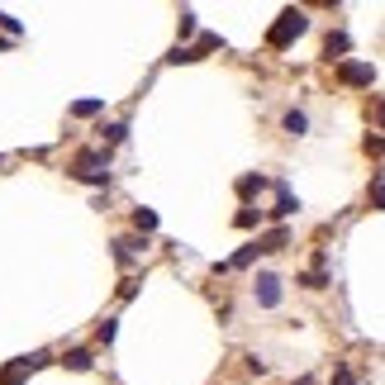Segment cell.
Returning <instances> with one entry per match:
<instances>
[{
	"mask_svg": "<svg viewBox=\"0 0 385 385\" xmlns=\"http://www.w3.org/2000/svg\"><path fill=\"white\" fill-rule=\"evenodd\" d=\"M257 300L267 304V309H276V304H281V276H257Z\"/></svg>",
	"mask_w": 385,
	"mask_h": 385,
	"instance_id": "obj_2",
	"label": "cell"
},
{
	"mask_svg": "<svg viewBox=\"0 0 385 385\" xmlns=\"http://www.w3.org/2000/svg\"><path fill=\"white\" fill-rule=\"evenodd\" d=\"M285 243H290V233H285V228H272V233H267L262 243H252V248H257V252H281Z\"/></svg>",
	"mask_w": 385,
	"mask_h": 385,
	"instance_id": "obj_4",
	"label": "cell"
},
{
	"mask_svg": "<svg viewBox=\"0 0 385 385\" xmlns=\"http://www.w3.org/2000/svg\"><path fill=\"white\" fill-rule=\"evenodd\" d=\"M333 385H357V376H352L347 366H338V376H333Z\"/></svg>",
	"mask_w": 385,
	"mask_h": 385,
	"instance_id": "obj_17",
	"label": "cell"
},
{
	"mask_svg": "<svg viewBox=\"0 0 385 385\" xmlns=\"http://www.w3.org/2000/svg\"><path fill=\"white\" fill-rule=\"evenodd\" d=\"M295 210H300V200H290V195L281 191V205H276L272 214H276V219H285V214H295Z\"/></svg>",
	"mask_w": 385,
	"mask_h": 385,
	"instance_id": "obj_10",
	"label": "cell"
},
{
	"mask_svg": "<svg viewBox=\"0 0 385 385\" xmlns=\"http://www.w3.org/2000/svg\"><path fill=\"white\" fill-rule=\"evenodd\" d=\"M77 114L91 119V114H100V100H77Z\"/></svg>",
	"mask_w": 385,
	"mask_h": 385,
	"instance_id": "obj_13",
	"label": "cell"
},
{
	"mask_svg": "<svg viewBox=\"0 0 385 385\" xmlns=\"http://www.w3.org/2000/svg\"><path fill=\"white\" fill-rule=\"evenodd\" d=\"M134 223H138V233H152L157 228V214L152 210H134Z\"/></svg>",
	"mask_w": 385,
	"mask_h": 385,
	"instance_id": "obj_8",
	"label": "cell"
},
{
	"mask_svg": "<svg viewBox=\"0 0 385 385\" xmlns=\"http://www.w3.org/2000/svg\"><path fill=\"white\" fill-rule=\"evenodd\" d=\"M67 366H72V371H91V352H86V347L67 352Z\"/></svg>",
	"mask_w": 385,
	"mask_h": 385,
	"instance_id": "obj_9",
	"label": "cell"
},
{
	"mask_svg": "<svg viewBox=\"0 0 385 385\" xmlns=\"http://www.w3.org/2000/svg\"><path fill=\"white\" fill-rule=\"evenodd\" d=\"M300 385H314V381H309V376H304V381H300Z\"/></svg>",
	"mask_w": 385,
	"mask_h": 385,
	"instance_id": "obj_20",
	"label": "cell"
},
{
	"mask_svg": "<svg viewBox=\"0 0 385 385\" xmlns=\"http://www.w3.org/2000/svg\"><path fill=\"white\" fill-rule=\"evenodd\" d=\"M124 138H129L124 124H110V129H105V143H124Z\"/></svg>",
	"mask_w": 385,
	"mask_h": 385,
	"instance_id": "obj_14",
	"label": "cell"
},
{
	"mask_svg": "<svg viewBox=\"0 0 385 385\" xmlns=\"http://www.w3.org/2000/svg\"><path fill=\"white\" fill-rule=\"evenodd\" d=\"M114 333H119V319H105L100 324V343H114Z\"/></svg>",
	"mask_w": 385,
	"mask_h": 385,
	"instance_id": "obj_15",
	"label": "cell"
},
{
	"mask_svg": "<svg viewBox=\"0 0 385 385\" xmlns=\"http://www.w3.org/2000/svg\"><path fill=\"white\" fill-rule=\"evenodd\" d=\"M262 186H267V181H262V176H243V181H238V191H243V195H252V191H262Z\"/></svg>",
	"mask_w": 385,
	"mask_h": 385,
	"instance_id": "obj_12",
	"label": "cell"
},
{
	"mask_svg": "<svg viewBox=\"0 0 385 385\" xmlns=\"http://www.w3.org/2000/svg\"><path fill=\"white\" fill-rule=\"evenodd\" d=\"M0 29H10V33H19V19H15V15H5V10H0Z\"/></svg>",
	"mask_w": 385,
	"mask_h": 385,
	"instance_id": "obj_19",
	"label": "cell"
},
{
	"mask_svg": "<svg viewBox=\"0 0 385 385\" xmlns=\"http://www.w3.org/2000/svg\"><path fill=\"white\" fill-rule=\"evenodd\" d=\"M304 129H309V119H304L300 110H290V114H285V134H295V138H300Z\"/></svg>",
	"mask_w": 385,
	"mask_h": 385,
	"instance_id": "obj_7",
	"label": "cell"
},
{
	"mask_svg": "<svg viewBox=\"0 0 385 385\" xmlns=\"http://www.w3.org/2000/svg\"><path fill=\"white\" fill-rule=\"evenodd\" d=\"M214 48H223V43H219V33H200V43L191 48V57H200V53H214Z\"/></svg>",
	"mask_w": 385,
	"mask_h": 385,
	"instance_id": "obj_6",
	"label": "cell"
},
{
	"mask_svg": "<svg viewBox=\"0 0 385 385\" xmlns=\"http://www.w3.org/2000/svg\"><path fill=\"white\" fill-rule=\"evenodd\" d=\"M333 53H347V33H329V57Z\"/></svg>",
	"mask_w": 385,
	"mask_h": 385,
	"instance_id": "obj_11",
	"label": "cell"
},
{
	"mask_svg": "<svg viewBox=\"0 0 385 385\" xmlns=\"http://www.w3.org/2000/svg\"><path fill=\"white\" fill-rule=\"evenodd\" d=\"M191 33H195V15L186 10V15H181V38H191Z\"/></svg>",
	"mask_w": 385,
	"mask_h": 385,
	"instance_id": "obj_18",
	"label": "cell"
},
{
	"mask_svg": "<svg viewBox=\"0 0 385 385\" xmlns=\"http://www.w3.org/2000/svg\"><path fill=\"white\" fill-rule=\"evenodd\" d=\"M304 29H309V15H304V10H285V15H281V19L272 24L267 43H272V48H290V43L300 38Z\"/></svg>",
	"mask_w": 385,
	"mask_h": 385,
	"instance_id": "obj_1",
	"label": "cell"
},
{
	"mask_svg": "<svg viewBox=\"0 0 385 385\" xmlns=\"http://www.w3.org/2000/svg\"><path fill=\"white\" fill-rule=\"evenodd\" d=\"M343 81L371 86V81H376V67H371V62H343Z\"/></svg>",
	"mask_w": 385,
	"mask_h": 385,
	"instance_id": "obj_3",
	"label": "cell"
},
{
	"mask_svg": "<svg viewBox=\"0 0 385 385\" xmlns=\"http://www.w3.org/2000/svg\"><path fill=\"white\" fill-rule=\"evenodd\" d=\"M304 285H309V290H324L329 281H324V272H309V276H304Z\"/></svg>",
	"mask_w": 385,
	"mask_h": 385,
	"instance_id": "obj_16",
	"label": "cell"
},
{
	"mask_svg": "<svg viewBox=\"0 0 385 385\" xmlns=\"http://www.w3.org/2000/svg\"><path fill=\"white\" fill-rule=\"evenodd\" d=\"M138 248H143V238H119V243H114V257H119V262H134Z\"/></svg>",
	"mask_w": 385,
	"mask_h": 385,
	"instance_id": "obj_5",
	"label": "cell"
}]
</instances>
